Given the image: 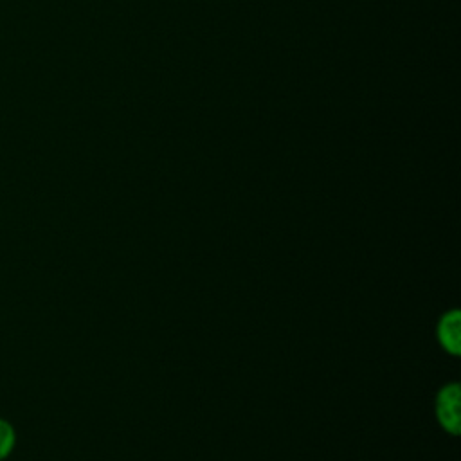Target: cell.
I'll use <instances>...</instances> for the list:
<instances>
[{"label": "cell", "mask_w": 461, "mask_h": 461, "mask_svg": "<svg viewBox=\"0 0 461 461\" xmlns=\"http://www.w3.org/2000/svg\"><path fill=\"white\" fill-rule=\"evenodd\" d=\"M16 447V430L13 423L5 418H0V461L7 459Z\"/></svg>", "instance_id": "3957f363"}, {"label": "cell", "mask_w": 461, "mask_h": 461, "mask_svg": "<svg viewBox=\"0 0 461 461\" xmlns=\"http://www.w3.org/2000/svg\"><path fill=\"white\" fill-rule=\"evenodd\" d=\"M459 396L457 384H447L436 394V418L450 434L459 432Z\"/></svg>", "instance_id": "6da1fadb"}, {"label": "cell", "mask_w": 461, "mask_h": 461, "mask_svg": "<svg viewBox=\"0 0 461 461\" xmlns=\"http://www.w3.org/2000/svg\"><path fill=\"white\" fill-rule=\"evenodd\" d=\"M436 333H438V340L441 344V348L457 357L459 351H461V315H459V310H448L447 313L441 315L439 322H438V328H436Z\"/></svg>", "instance_id": "7a4b0ae2"}]
</instances>
